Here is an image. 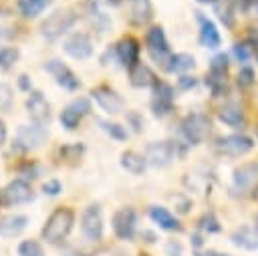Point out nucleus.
<instances>
[{
  "instance_id": "obj_19",
  "label": "nucleus",
  "mask_w": 258,
  "mask_h": 256,
  "mask_svg": "<svg viewBox=\"0 0 258 256\" xmlns=\"http://www.w3.org/2000/svg\"><path fill=\"white\" fill-rule=\"evenodd\" d=\"M232 242L244 250H258V228L242 226L232 234Z\"/></svg>"
},
{
  "instance_id": "obj_39",
  "label": "nucleus",
  "mask_w": 258,
  "mask_h": 256,
  "mask_svg": "<svg viewBox=\"0 0 258 256\" xmlns=\"http://www.w3.org/2000/svg\"><path fill=\"white\" fill-rule=\"evenodd\" d=\"M69 107H73V109L83 117V115H87V113L91 111V101H89V99H85V97H79V99H75Z\"/></svg>"
},
{
  "instance_id": "obj_32",
  "label": "nucleus",
  "mask_w": 258,
  "mask_h": 256,
  "mask_svg": "<svg viewBox=\"0 0 258 256\" xmlns=\"http://www.w3.org/2000/svg\"><path fill=\"white\" fill-rule=\"evenodd\" d=\"M12 99H14L12 87L0 81V111H8L12 107Z\"/></svg>"
},
{
  "instance_id": "obj_49",
  "label": "nucleus",
  "mask_w": 258,
  "mask_h": 256,
  "mask_svg": "<svg viewBox=\"0 0 258 256\" xmlns=\"http://www.w3.org/2000/svg\"><path fill=\"white\" fill-rule=\"evenodd\" d=\"M254 200L258 202V185H256V189H254Z\"/></svg>"
},
{
  "instance_id": "obj_44",
  "label": "nucleus",
  "mask_w": 258,
  "mask_h": 256,
  "mask_svg": "<svg viewBox=\"0 0 258 256\" xmlns=\"http://www.w3.org/2000/svg\"><path fill=\"white\" fill-rule=\"evenodd\" d=\"M18 83H20V89H24V91H28V89H30V83H28V77H26V75H22Z\"/></svg>"
},
{
  "instance_id": "obj_42",
  "label": "nucleus",
  "mask_w": 258,
  "mask_h": 256,
  "mask_svg": "<svg viewBox=\"0 0 258 256\" xmlns=\"http://www.w3.org/2000/svg\"><path fill=\"white\" fill-rule=\"evenodd\" d=\"M177 85H179V89H191V87H196V79L187 77V75H181L177 79Z\"/></svg>"
},
{
  "instance_id": "obj_20",
  "label": "nucleus",
  "mask_w": 258,
  "mask_h": 256,
  "mask_svg": "<svg viewBox=\"0 0 258 256\" xmlns=\"http://www.w3.org/2000/svg\"><path fill=\"white\" fill-rule=\"evenodd\" d=\"M129 81H131L133 87L143 89V87H151V85H155L157 79H155L153 71H151L147 65L137 62L133 69H129Z\"/></svg>"
},
{
  "instance_id": "obj_2",
  "label": "nucleus",
  "mask_w": 258,
  "mask_h": 256,
  "mask_svg": "<svg viewBox=\"0 0 258 256\" xmlns=\"http://www.w3.org/2000/svg\"><path fill=\"white\" fill-rule=\"evenodd\" d=\"M77 22V14L73 10H56L52 12L42 24H40V34L46 40H56L60 38L67 30H71V26Z\"/></svg>"
},
{
  "instance_id": "obj_33",
  "label": "nucleus",
  "mask_w": 258,
  "mask_h": 256,
  "mask_svg": "<svg viewBox=\"0 0 258 256\" xmlns=\"http://www.w3.org/2000/svg\"><path fill=\"white\" fill-rule=\"evenodd\" d=\"M210 73L216 75H226L228 73V56L226 54H216L210 62Z\"/></svg>"
},
{
  "instance_id": "obj_34",
  "label": "nucleus",
  "mask_w": 258,
  "mask_h": 256,
  "mask_svg": "<svg viewBox=\"0 0 258 256\" xmlns=\"http://www.w3.org/2000/svg\"><path fill=\"white\" fill-rule=\"evenodd\" d=\"M234 10H232V4L228 2V0H224V8H222V4H218V16H220V20L226 24V26H232L234 24V14H232Z\"/></svg>"
},
{
  "instance_id": "obj_46",
  "label": "nucleus",
  "mask_w": 258,
  "mask_h": 256,
  "mask_svg": "<svg viewBox=\"0 0 258 256\" xmlns=\"http://www.w3.org/2000/svg\"><path fill=\"white\" fill-rule=\"evenodd\" d=\"M252 46H256V48H258V30H256V32H252Z\"/></svg>"
},
{
  "instance_id": "obj_18",
  "label": "nucleus",
  "mask_w": 258,
  "mask_h": 256,
  "mask_svg": "<svg viewBox=\"0 0 258 256\" xmlns=\"http://www.w3.org/2000/svg\"><path fill=\"white\" fill-rule=\"evenodd\" d=\"M198 18H200V42L206 48H218L222 38H220V32H218L216 24L206 16H198Z\"/></svg>"
},
{
  "instance_id": "obj_37",
  "label": "nucleus",
  "mask_w": 258,
  "mask_h": 256,
  "mask_svg": "<svg viewBox=\"0 0 258 256\" xmlns=\"http://www.w3.org/2000/svg\"><path fill=\"white\" fill-rule=\"evenodd\" d=\"M252 54H254V46H252V44H236V46H234V56H236L240 62H246Z\"/></svg>"
},
{
  "instance_id": "obj_10",
  "label": "nucleus",
  "mask_w": 258,
  "mask_h": 256,
  "mask_svg": "<svg viewBox=\"0 0 258 256\" xmlns=\"http://www.w3.org/2000/svg\"><path fill=\"white\" fill-rule=\"evenodd\" d=\"M254 147V141L248 137V135H240V133H234V135H226L218 141V149L230 157H240V155H246L250 149Z\"/></svg>"
},
{
  "instance_id": "obj_51",
  "label": "nucleus",
  "mask_w": 258,
  "mask_h": 256,
  "mask_svg": "<svg viewBox=\"0 0 258 256\" xmlns=\"http://www.w3.org/2000/svg\"><path fill=\"white\" fill-rule=\"evenodd\" d=\"M256 12H258V6H256Z\"/></svg>"
},
{
  "instance_id": "obj_26",
  "label": "nucleus",
  "mask_w": 258,
  "mask_h": 256,
  "mask_svg": "<svg viewBox=\"0 0 258 256\" xmlns=\"http://www.w3.org/2000/svg\"><path fill=\"white\" fill-rule=\"evenodd\" d=\"M218 117H220L222 123H226V125H230V127H240V125H244V113H242V109L236 107V105L222 107L220 113H218Z\"/></svg>"
},
{
  "instance_id": "obj_9",
  "label": "nucleus",
  "mask_w": 258,
  "mask_h": 256,
  "mask_svg": "<svg viewBox=\"0 0 258 256\" xmlns=\"http://www.w3.org/2000/svg\"><path fill=\"white\" fill-rule=\"evenodd\" d=\"M91 97L109 115H117V113H121L125 109V99L117 91H113L111 87H97V89H93Z\"/></svg>"
},
{
  "instance_id": "obj_45",
  "label": "nucleus",
  "mask_w": 258,
  "mask_h": 256,
  "mask_svg": "<svg viewBox=\"0 0 258 256\" xmlns=\"http://www.w3.org/2000/svg\"><path fill=\"white\" fill-rule=\"evenodd\" d=\"M6 141V125H4V121L0 119V145Z\"/></svg>"
},
{
  "instance_id": "obj_15",
  "label": "nucleus",
  "mask_w": 258,
  "mask_h": 256,
  "mask_svg": "<svg viewBox=\"0 0 258 256\" xmlns=\"http://www.w3.org/2000/svg\"><path fill=\"white\" fill-rule=\"evenodd\" d=\"M115 58L125 67V69H133L139 60V42L135 40V38H131V36H127V38H123V40H119L117 44H115Z\"/></svg>"
},
{
  "instance_id": "obj_36",
  "label": "nucleus",
  "mask_w": 258,
  "mask_h": 256,
  "mask_svg": "<svg viewBox=\"0 0 258 256\" xmlns=\"http://www.w3.org/2000/svg\"><path fill=\"white\" fill-rule=\"evenodd\" d=\"M238 85L242 89H248V87L254 85V71L250 67H242L240 69V73H238Z\"/></svg>"
},
{
  "instance_id": "obj_23",
  "label": "nucleus",
  "mask_w": 258,
  "mask_h": 256,
  "mask_svg": "<svg viewBox=\"0 0 258 256\" xmlns=\"http://www.w3.org/2000/svg\"><path fill=\"white\" fill-rule=\"evenodd\" d=\"M121 165H123V169H127L129 173L139 175V173H143L147 161H145V157L139 155L137 151H125V153L121 155Z\"/></svg>"
},
{
  "instance_id": "obj_25",
  "label": "nucleus",
  "mask_w": 258,
  "mask_h": 256,
  "mask_svg": "<svg viewBox=\"0 0 258 256\" xmlns=\"http://www.w3.org/2000/svg\"><path fill=\"white\" fill-rule=\"evenodd\" d=\"M52 0H18V10L24 18H36Z\"/></svg>"
},
{
  "instance_id": "obj_4",
  "label": "nucleus",
  "mask_w": 258,
  "mask_h": 256,
  "mask_svg": "<svg viewBox=\"0 0 258 256\" xmlns=\"http://www.w3.org/2000/svg\"><path fill=\"white\" fill-rule=\"evenodd\" d=\"M210 129H212V123L202 113H191L181 121V133H183L185 141L191 145L202 143L210 135Z\"/></svg>"
},
{
  "instance_id": "obj_24",
  "label": "nucleus",
  "mask_w": 258,
  "mask_h": 256,
  "mask_svg": "<svg viewBox=\"0 0 258 256\" xmlns=\"http://www.w3.org/2000/svg\"><path fill=\"white\" fill-rule=\"evenodd\" d=\"M196 67V60L191 54L187 52H179V54H173L171 60L167 62L165 71L167 73H185V71H191Z\"/></svg>"
},
{
  "instance_id": "obj_29",
  "label": "nucleus",
  "mask_w": 258,
  "mask_h": 256,
  "mask_svg": "<svg viewBox=\"0 0 258 256\" xmlns=\"http://www.w3.org/2000/svg\"><path fill=\"white\" fill-rule=\"evenodd\" d=\"M18 256H44V250L36 240H24L18 244Z\"/></svg>"
},
{
  "instance_id": "obj_8",
  "label": "nucleus",
  "mask_w": 258,
  "mask_h": 256,
  "mask_svg": "<svg viewBox=\"0 0 258 256\" xmlns=\"http://www.w3.org/2000/svg\"><path fill=\"white\" fill-rule=\"evenodd\" d=\"M81 232L87 240H101L103 236V214L97 204L85 208L81 216Z\"/></svg>"
},
{
  "instance_id": "obj_40",
  "label": "nucleus",
  "mask_w": 258,
  "mask_h": 256,
  "mask_svg": "<svg viewBox=\"0 0 258 256\" xmlns=\"http://www.w3.org/2000/svg\"><path fill=\"white\" fill-rule=\"evenodd\" d=\"M42 191H44V194H48V196H56V194H60V191H62V185H60V181H58V179H48V181H44V183H42Z\"/></svg>"
},
{
  "instance_id": "obj_13",
  "label": "nucleus",
  "mask_w": 258,
  "mask_h": 256,
  "mask_svg": "<svg viewBox=\"0 0 258 256\" xmlns=\"http://www.w3.org/2000/svg\"><path fill=\"white\" fill-rule=\"evenodd\" d=\"M135 212L131 208H121L113 214V230L117 234V238L121 240H131L135 234Z\"/></svg>"
},
{
  "instance_id": "obj_21",
  "label": "nucleus",
  "mask_w": 258,
  "mask_h": 256,
  "mask_svg": "<svg viewBox=\"0 0 258 256\" xmlns=\"http://www.w3.org/2000/svg\"><path fill=\"white\" fill-rule=\"evenodd\" d=\"M151 18V4L149 0H131V10H129V20L137 26L145 24Z\"/></svg>"
},
{
  "instance_id": "obj_48",
  "label": "nucleus",
  "mask_w": 258,
  "mask_h": 256,
  "mask_svg": "<svg viewBox=\"0 0 258 256\" xmlns=\"http://www.w3.org/2000/svg\"><path fill=\"white\" fill-rule=\"evenodd\" d=\"M198 2H202V4H216L218 0H198Z\"/></svg>"
},
{
  "instance_id": "obj_17",
  "label": "nucleus",
  "mask_w": 258,
  "mask_h": 256,
  "mask_svg": "<svg viewBox=\"0 0 258 256\" xmlns=\"http://www.w3.org/2000/svg\"><path fill=\"white\" fill-rule=\"evenodd\" d=\"M149 216L155 224H159V228L163 230H169V232H179L181 230V224L175 220V216L167 210V208H161V206H151L149 208Z\"/></svg>"
},
{
  "instance_id": "obj_35",
  "label": "nucleus",
  "mask_w": 258,
  "mask_h": 256,
  "mask_svg": "<svg viewBox=\"0 0 258 256\" xmlns=\"http://www.w3.org/2000/svg\"><path fill=\"white\" fill-rule=\"evenodd\" d=\"M171 101H161V99H153L151 101V109H153V115L155 117H165V115H169V111H171Z\"/></svg>"
},
{
  "instance_id": "obj_28",
  "label": "nucleus",
  "mask_w": 258,
  "mask_h": 256,
  "mask_svg": "<svg viewBox=\"0 0 258 256\" xmlns=\"http://www.w3.org/2000/svg\"><path fill=\"white\" fill-rule=\"evenodd\" d=\"M60 123H62V127H64V129L73 131V129H77V127H79V123H81V115H79L73 107H67V109H62V111H60Z\"/></svg>"
},
{
  "instance_id": "obj_6",
  "label": "nucleus",
  "mask_w": 258,
  "mask_h": 256,
  "mask_svg": "<svg viewBox=\"0 0 258 256\" xmlns=\"http://www.w3.org/2000/svg\"><path fill=\"white\" fill-rule=\"evenodd\" d=\"M175 155H177V145H173L171 141H153L145 149V161L151 167H165L173 161Z\"/></svg>"
},
{
  "instance_id": "obj_30",
  "label": "nucleus",
  "mask_w": 258,
  "mask_h": 256,
  "mask_svg": "<svg viewBox=\"0 0 258 256\" xmlns=\"http://www.w3.org/2000/svg\"><path fill=\"white\" fill-rule=\"evenodd\" d=\"M99 125H101V127H103V131H105V133H109L113 139H119V141L127 139V131H125L119 123H111V121L101 119V121H99Z\"/></svg>"
},
{
  "instance_id": "obj_27",
  "label": "nucleus",
  "mask_w": 258,
  "mask_h": 256,
  "mask_svg": "<svg viewBox=\"0 0 258 256\" xmlns=\"http://www.w3.org/2000/svg\"><path fill=\"white\" fill-rule=\"evenodd\" d=\"M18 56H20L18 48H14V46H2L0 48V71H8L18 60Z\"/></svg>"
},
{
  "instance_id": "obj_16",
  "label": "nucleus",
  "mask_w": 258,
  "mask_h": 256,
  "mask_svg": "<svg viewBox=\"0 0 258 256\" xmlns=\"http://www.w3.org/2000/svg\"><path fill=\"white\" fill-rule=\"evenodd\" d=\"M26 224H28V218L26 216H22V214H10V216H6V218L0 220V236L14 238V236H18V234L24 232Z\"/></svg>"
},
{
  "instance_id": "obj_41",
  "label": "nucleus",
  "mask_w": 258,
  "mask_h": 256,
  "mask_svg": "<svg viewBox=\"0 0 258 256\" xmlns=\"http://www.w3.org/2000/svg\"><path fill=\"white\" fill-rule=\"evenodd\" d=\"M181 252H183V248H181L179 242L169 240V242L165 244V254H167V256H181Z\"/></svg>"
},
{
  "instance_id": "obj_5",
  "label": "nucleus",
  "mask_w": 258,
  "mask_h": 256,
  "mask_svg": "<svg viewBox=\"0 0 258 256\" xmlns=\"http://www.w3.org/2000/svg\"><path fill=\"white\" fill-rule=\"evenodd\" d=\"M46 139V129L40 123H32V125H20L14 137V147L20 151H30L36 149L44 143Z\"/></svg>"
},
{
  "instance_id": "obj_22",
  "label": "nucleus",
  "mask_w": 258,
  "mask_h": 256,
  "mask_svg": "<svg viewBox=\"0 0 258 256\" xmlns=\"http://www.w3.org/2000/svg\"><path fill=\"white\" fill-rule=\"evenodd\" d=\"M256 175H258V165H254V163L242 165L240 169L234 171V185L240 189H246L256 181Z\"/></svg>"
},
{
  "instance_id": "obj_31",
  "label": "nucleus",
  "mask_w": 258,
  "mask_h": 256,
  "mask_svg": "<svg viewBox=\"0 0 258 256\" xmlns=\"http://www.w3.org/2000/svg\"><path fill=\"white\" fill-rule=\"evenodd\" d=\"M153 99H161V101H171L173 103V89L163 83V81H155L153 85Z\"/></svg>"
},
{
  "instance_id": "obj_14",
  "label": "nucleus",
  "mask_w": 258,
  "mask_h": 256,
  "mask_svg": "<svg viewBox=\"0 0 258 256\" xmlns=\"http://www.w3.org/2000/svg\"><path fill=\"white\" fill-rule=\"evenodd\" d=\"M44 69L56 77V83H58L62 89H67V91H77V89L81 87V81L77 79V75H75L69 67H64L60 60L52 58V60H48V62L44 65Z\"/></svg>"
},
{
  "instance_id": "obj_38",
  "label": "nucleus",
  "mask_w": 258,
  "mask_h": 256,
  "mask_svg": "<svg viewBox=\"0 0 258 256\" xmlns=\"http://www.w3.org/2000/svg\"><path fill=\"white\" fill-rule=\"evenodd\" d=\"M200 228L206 232H220V224L214 214H204V218L200 220Z\"/></svg>"
},
{
  "instance_id": "obj_12",
  "label": "nucleus",
  "mask_w": 258,
  "mask_h": 256,
  "mask_svg": "<svg viewBox=\"0 0 258 256\" xmlns=\"http://www.w3.org/2000/svg\"><path fill=\"white\" fill-rule=\"evenodd\" d=\"M26 111H28V115H30V119L34 123L44 125L50 119V105H48L46 97L40 91H32L28 95V99H26Z\"/></svg>"
},
{
  "instance_id": "obj_1",
  "label": "nucleus",
  "mask_w": 258,
  "mask_h": 256,
  "mask_svg": "<svg viewBox=\"0 0 258 256\" xmlns=\"http://www.w3.org/2000/svg\"><path fill=\"white\" fill-rule=\"evenodd\" d=\"M73 224H75L73 210H69V208H56L48 216V220H46V224L42 228V238L48 244H58V242H62L69 236Z\"/></svg>"
},
{
  "instance_id": "obj_7",
  "label": "nucleus",
  "mask_w": 258,
  "mask_h": 256,
  "mask_svg": "<svg viewBox=\"0 0 258 256\" xmlns=\"http://www.w3.org/2000/svg\"><path fill=\"white\" fill-rule=\"evenodd\" d=\"M32 200V187L24 179H12L4 189H0V206H18Z\"/></svg>"
},
{
  "instance_id": "obj_43",
  "label": "nucleus",
  "mask_w": 258,
  "mask_h": 256,
  "mask_svg": "<svg viewBox=\"0 0 258 256\" xmlns=\"http://www.w3.org/2000/svg\"><path fill=\"white\" fill-rule=\"evenodd\" d=\"M196 256H228V254H222V252H216V250H206V252H198Z\"/></svg>"
},
{
  "instance_id": "obj_47",
  "label": "nucleus",
  "mask_w": 258,
  "mask_h": 256,
  "mask_svg": "<svg viewBox=\"0 0 258 256\" xmlns=\"http://www.w3.org/2000/svg\"><path fill=\"white\" fill-rule=\"evenodd\" d=\"M103 2H105V4H111V6H117L121 0H103Z\"/></svg>"
},
{
  "instance_id": "obj_11",
  "label": "nucleus",
  "mask_w": 258,
  "mask_h": 256,
  "mask_svg": "<svg viewBox=\"0 0 258 256\" xmlns=\"http://www.w3.org/2000/svg\"><path fill=\"white\" fill-rule=\"evenodd\" d=\"M64 52L73 58H89L93 54V40L85 32H75L64 40Z\"/></svg>"
},
{
  "instance_id": "obj_3",
  "label": "nucleus",
  "mask_w": 258,
  "mask_h": 256,
  "mask_svg": "<svg viewBox=\"0 0 258 256\" xmlns=\"http://www.w3.org/2000/svg\"><path fill=\"white\" fill-rule=\"evenodd\" d=\"M145 42H147V52L149 56L157 62V65H163V69L167 67V62L171 60V52H169V42L165 38V32L161 26H153L147 30V36H145Z\"/></svg>"
},
{
  "instance_id": "obj_50",
  "label": "nucleus",
  "mask_w": 258,
  "mask_h": 256,
  "mask_svg": "<svg viewBox=\"0 0 258 256\" xmlns=\"http://www.w3.org/2000/svg\"><path fill=\"white\" fill-rule=\"evenodd\" d=\"M256 220H258V218H256ZM256 228H258V222H256Z\"/></svg>"
}]
</instances>
